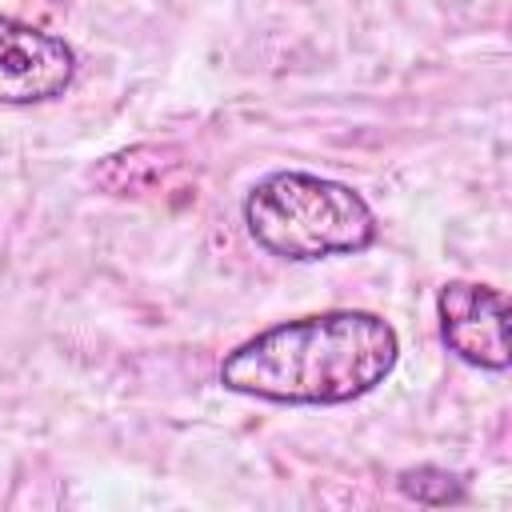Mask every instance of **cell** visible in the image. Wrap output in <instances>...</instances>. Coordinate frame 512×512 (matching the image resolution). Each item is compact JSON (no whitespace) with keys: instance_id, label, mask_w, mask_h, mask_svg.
<instances>
[{"instance_id":"1","label":"cell","mask_w":512,"mask_h":512,"mask_svg":"<svg viewBox=\"0 0 512 512\" xmlns=\"http://www.w3.org/2000/svg\"><path fill=\"white\" fill-rule=\"evenodd\" d=\"M400 360V336L380 312L328 308L280 320L232 352L216 380L252 400L292 408H332L376 392Z\"/></svg>"},{"instance_id":"2","label":"cell","mask_w":512,"mask_h":512,"mask_svg":"<svg viewBox=\"0 0 512 512\" xmlns=\"http://www.w3.org/2000/svg\"><path fill=\"white\" fill-rule=\"evenodd\" d=\"M244 228L256 248L288 264L368 252L380 232L376 212L352 184L300 168L268 172L248 188Z\"/></svg>"},{"instance_id":"3","label":"cell","mask_w":512,"mask_h":512,"mask_svg":"<svg viewBox=\"0 0 512 512\" xmlns=\"http://www.w3.org/2000/svg\"><path fill=\"white\" fill-rule=\"evenodd\" d=\"M76 80V48L36 24L0 16V104L28 108L60 100Z\"/></svg>"},{"instance_id":"4","label":"cell","mask_w":512,"mask_h":512,"mask_svg":"<svg viewBox=\"0 0 512 512\" xmlns=\"http://www.w3.org/2000/svg\"><path fill=\"white\" fill-rule=\"evenodd\" d=\"M436 320L444 348L484 372H504L508 352V300L480 280H448L436 292Z\"/></svg>"},{"instance_id":"5","label":"cell","mask_w":512,"mask_h":512,"mask_svg":"<svg viewBox=\"0 0 512 512\" xmlns=\"http://www.w3.org/2000/svg\"><path fill=\"white\" fill-rule=\"evenodd\" d=\"M396 488L416 504H460L464 500V480L444 468H432V464L404 468L396 476Z\"/></svg>"}]
</instances>
